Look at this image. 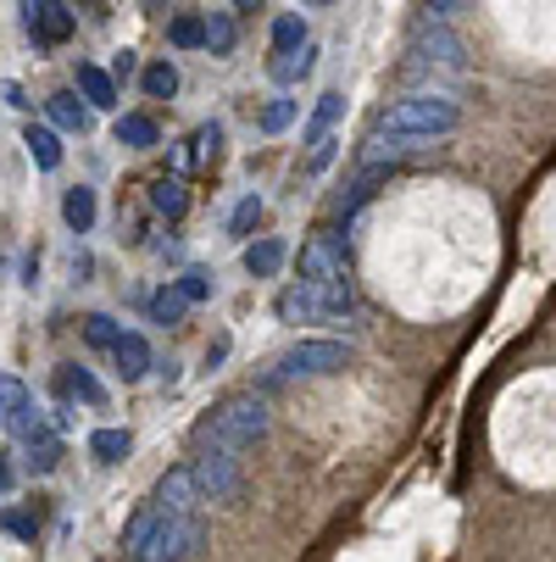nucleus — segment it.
<instances>
[{"label":"nucleus","instance_id":"obj_1","mask_svg":"<svg viewBox=\"0 0 556 562\" xmlns=\"http://www.w3.org/2000/svg\"><path fill=\"white\" fill-rule=\"evenodd\" d=\"M456 123H462V106L451 95H434V90L407 95L373 123V134L362 145V162H395V156H407L418 145H434V139L456 134Z\"/></svg>","mask_w":556,"mask_h":562},{"label":"nucleus","instance_id":"obj_2","mask_svg":"<svg viewBox=\"0 0 556 562\" xmlns=\"http://www.w3.org/2000/svg\"><path fill=\"white\" fill-rule=\"evenodd\" d=\"M273 418H268V395L257 390H234L223 395L217 407L201 413V424L190 429V451H234V457H251L268 440Z\"/></svg>","mask_w":556,"mask_h":562},{"label":"nucleus","instance_id":"obj_3","mask_svg":"<svg viewBox=\"0 0 556 562\" xmlns=\"http://www.w3.org/2000/svg\"><path fill=\"white\" fill-rule=\"evenodd\" d=\"M201 546V513H162L156 502H139V513L123 529V551L134 562H190Z\"/></svg>","mask_w":556,"mask_h":562},{"label":"nucleus","instance_id":"obj_4","mask_svg":"<svg viewBox=\"0 0 556 562\" xmlns=\"http://www.w3.org/2000/svg\"><path fill=\"white\" fill-rule=\"evenodd\" d=\"M356 312V284H311V279H295L284 284L279 295V317L290 329H311V324H345Z\"/></svg>","mask_w":556,"mask_h":562},{"label":"nucleus","instance_id":"obj_5","mask_svg":"<svg viewBox=\"0 0 556 562\" xmlns=\"http://www.w3.org/2000/svg\"><path fill=\"white\" fill-rule=\"evenodd\" d=\"M345 362H351V346L345 340H300V346H290L268 368L262 390H284V384H300V379H324V373H340Z\"/></svg>","mask_w":556,"mask_h":562},{"label":"nucleus","instance_id":"obj_6","mask_svg":"<svg viewBox=\"0 0 556 562\" xmlns=\"http://www.w3.org/2000/svg\"><path fill=\"white\" fill-rule=\"evenodd\" d=\"M295 279H311V284H351V251L340 228H317L300 257H295Z\"/></svg>","mask_w":556,"mask_h":562},{"label":"nucleus","instance_id":"obj_7","mask_svg":"<svg viewBox=\"0 0 556 562\" xmlns=\"http://www.w3.org/2000/svg\"><path fill=\"white\" fill-rule=\"evenodd\" d=\"M190 473H195V485H201L206 502H228V496H240L246 457H234V451H190Z\"/></svg>","mask_w":556,"mask_h":562},{"label":"nucleus","instance_id":"obj_8","mask_svg":"<svg viewBox=\"0 0 556 562\" xmlns=\"http://www.w3.org/2000/svg\"><path fill=\"white\" fill-rule=\"evenodd\" d=\"M412 61L462 72V67H467V50H462V40L451 34V23H445V18H423V23L412 29Z\"/></svg>","mask_w":556,"mask_h":562},{"label":"nucleus","instance_id":"obj_9","mask_svg":"<svg viewBox=\"0 0 556 562\" xmlns=\"http://www.w3.org/2000/svg\"><path fill=\"white\" fill-rule=\"evenodd\" d=\"M150 502L162 507V513H201V507H206V496H201V485H195L190 462H184V468H168L162 479H156Z\"/></svg>","mask_w":556,"mask_h":562},{"label":"nucleus","instance_id":"obj_10","mask_svg":"<svg viewBox=\"0 0 556 562\" xmlns=\"http://www.w3.org/2000/svg\"><path fill=\"white\" fill-rule=\"evenodd\" d=\"M56 395L61 401H78V407H106V390L95 384L90 368H78V362H61L56 368Z\"/></svg>","mask_w":556,"mask_h":562},{"label":"nucleus","instance_id":"obj_11","mask_svg":"<svg viewBox=\"0 0 556 562\" xmlns=\"http://www.w3.org/2000/svg\"><path fill=\"white\" fill-rule=\"evenodd\" d=\"M78 95L90 101V112H112L117 106V78L95 61H78Z\"/></svg>","mask_w":556,"mask_h":562},{"label":"nucleus","instance_id":"obj_12","mask_svg":"<svg viewBox=\"0 0 556 562\" xmlns=\"http://www.w3.org/2000/svg\"><path fill=\"white\" fill-rule=\"evenodd\" d=\"M45 117H50V128H67V134L78 128V134H84L95 112H90V101L78 95V90H56V95L45 101Z\"/></svg>","mask_w":556,"mask_h":562},{"label":"nucleus","instance_id":"obj_13","mask_svg":"<svg viewBox=\"0 0 556 562\" xmlns=\"http://www.w3.org/2000/svg\"><path fill=\"white\" fill-rule=\"evenodd\" d=\"M72 29H78V18H72L67 0H45V12H39V50L67 45V40H72Z\"/></svg>","mask_w":556,"mask_h":562},{"label":"nucleus","instance_id":"obj_14","mask_svg":"<svg viewBox=\"0 0 556 562\" xmlns=\"http://www.w3.org/2000/svg\"><path fill=\"white\" fill-rule=\"evenodd\" d=\"M284 257H290V239H251L246 246V273L251 279H273L284 268Z\"/></svg>","mask_w":556,"mask_h":562},{"label":"nucleus","instance_id":"obj_15","mask_svg":"<svg viewBox=\"0 0 556 562\" xmlns=\"http://www.w3.org/2000/svg\"><path fill=\"white\" fill-rule=\"evenodd\" d=\"M23 145H29V156H34L39 173H56V168H61V139H56V128L29 123V128H23Z\"/></svg>","mask_w":556,"mask_h":562},{"label":"nucleus","instance_id":"obj_16","mask_svg":"<svg viewBox=\"0 0 556 562\" xmlns=\"http://www.w3.org/2000/svg\"><path fill=\"white\" fill-rule=\"evenodd\" d=\"M112 362H117V373H123V384H134V379H145L150 373V346H145V335H123L117 340V351H112Z\"/></svg>","mask_w":556,"mask_h":562},{"label":"nucleus","instance_id":"obj_17","mask_svg":"<svg viewBox=\"0 0 556 562\" xmlns=\"http://www.w3.org/2000/svg\"><path fill=\"white\" fill-rule=\"evenodd\" d=\"M23 457H29V468H34V473H56V462H61V440H56V429H50V424H39V429L23 440Z\"/></svg>","mask_w":556,"mask_h":562},{"label":"nucleus","instance_id":"obj_18","mask_svg":"<svg viewBox=\"0 0 556 562\" xmlns=\"http://www.w3.org/2000/svg\"><path fill=\"white\" fill-rule=\"evenodd\" d=\"M61 223H67L72 234H90V228H95V190L72 184V190L61 195Z\"/></svg>","mask_w":556,"mask_h":562},{"label":"nucleus","instance_id":"obj_19","mask_svg":"<svg viewBox=\"0 0 556 562\" xmlns=\"http://www.w3.org/2000/svg\"><path fill=\"white\" fill-rule=\"evenodd\" d=\"M340 117H345V95H340V90H329L324 101H317V112L306 117V134H300V139H306V145H324V139H329V128H334Z\"/></svg>","mask_w":556,"mask_h":562},{"label":"nucleus","instance_id":"obj_20","mask_svg":"<svg viewBox=\"0 0 556 562\" xmlns=\"http://www.w3.org/2000/svg\"><path fill=\"white\" fill-rule=\"evenodd\" d=\"M117 145H128V150H156V145H162V128H156L145 112H123V117H117Z\"/></svg>","mask_w":556,"mask_h":562},{"label":"nucleus","instance_id":"obj_21","mask_svg":"<svg viewBox=\"0 0 556 562\" xmlns=\"http://www.w3.org/2000/svg\"><path fill=\"white\" fill-rule=\"evenodd\" d=\"M145 312H150V324H162V329H173V324H184V312H190V301H184V290L179 284H162L150 301H145Z\"/></svg>","mask_w":556,"mask_h":562},{"label":"nucleus","instance_id":"obj_22","mask_svg":"<svg viewBox=\"0 0 556 562\" xmlns=\"http://www.w3.org/2000/svg\"><path fill=\"white\" fill-rule=\"evenodd\" d=\"M150 206L162 212L168 223H179V217L190 212V184H184V179H156V184H150Z\"/></svg>","mask_w":556,"mask_h":562},{"label":"nucleus","instance_id":"obj_23","mask_svg":"<svg viewBox=\"0 0 556 562\" xmlns=\"http://www.w3.org/2000/svg\"><path fill=\"white\" fill-rule=\"evenodd\" d=\"M128 329L117 324L112 312H84V340L95 346V351H117V340H123Z\"/></svg>","mask_w":556,"mask_h":562},{"label":"nucleus","instance_id":"obj_24","mask_svg":"<svg viewBox=\"0 0 556 562\" xmlns=\"http://www.w3.org/2000/svg\"><path fill=\"white\" fill-rule=\"evenodd\" d=\"M168 45H173V50H201V45H206V18H201V12L173 18V23H168Z\"/></svg>","mask_w":556,"mask_h":562},{"label":"nucleus","instance_id":"obj_25","mask_svg":"<svg viewBox=\"0 0 556 562\" xmlns=\"http://www.w3.org/2000/svg\"><path fill=\"white\" fill-rule=\"evenodd\" d=\"M300 45H311V40H306V18H300V12H284V18H273V56H284V50H300Z\"/></svg>","mask_w":556,"mask_h":562},{"label":"nucleus","instance_id":"obj_26","mask_svg":"<svg viewBox=\"0 0 556 562\" xmlns=\"http://www.w3.org/2000/svg\"><path fill=\"white\" fill-rule=\"evenodd\" d=\"M90 451H95V462H123L134 451V435L128 429H95L90 435Z\"/></svg>","mask_w":556,"mask_h":562},{"label":"nucleus","instance_id":"obj_27","mask_svg":"<svg viewBox=\"0 0 556 562\" xmlns=\"http://www.w3.org/2000/svg\"><path fill=\"white\" fill-rule=\"evenodd\" d=\"M311 61H317V50H311V45L284 50V56H273V78H279V85H300V78L311 72Z\"/></svg>","mask_w":556,"mask_h":562},{"label":"nucleus","instance_id":"obj_28","mask_svg":"<svg viewBox=\"0 0 556 562\" xmlns=\"http://www.w3.org/2000/svg\"><path fill=\"white\" fill-rule=\"evenodd\" d=\"M145 95L150 101H173L179 95V67L173 61H150L145 67Z\"/></svg>","mask_w":556,"mask_h":562},{"label":"nucleus","instance_id":"obj_29","mask_svg":"<svg viewBox=\"0 0 556 562\" xmlns=\"http://www.w3.org/2000/svg\"><path fill=\"white\" fill-rule=\"evenodd\" d=\"M295 117H300V106H295L290 95H273V101L262 106V117H257V128H262V134H284V128H290Z\"/></svg>","mask_w":556,"mask_h":562},{"label":"nucleus","instance_id":"obj_30","mask_svg":"<svg viewBox=\"0 0 556 562\" xmlns=\"http://www.w3.org/2000/svg\"><path fill=\"white\" fill-rule=\"evenodd\" d=\"M234 40H240L234 18H228V12H212V18H206V50H212V56H228V50H234Z\"/></svg>","mask_w":556,"mask_h":562},{"label":"nucleus","instance_id":"obj_31","mask_svg":"<svg viewBox=\"0 0 556 562\" xmlns=\"http://www.w3.org/2000/svg\"><path fill=\"white\" fill-rule=\"evenodd\" d=\"M262 212H268V206H262V195H246L240 206H234V217H228V234H234V239H246V234H257Z\"/></svg>","mask_w":556,"mask_h":562},{"label":"nucleus","instance_id":"obj_32","mask_svg":"<svg viewBox=\"0 0 556 562\" xmlns=\"http://www.w3.org/2000/svg\"><path fill=\"white\" fill-rule=\"evenodd\" d=\"M217 150H223V123H201L190 139V162H217Z\"/></svg>","mask_w":556,"mask_h":562},{"label":"nucleus","instance_id":"obj_33","mask_svg":"<svg viewBox=\"0 0 556 562\" xmlns=\"http://www.w3.org/2000/svg\"><path fill=\"white\" fill-rule=\"evenodd\" d=\"M0 407H7V418L23 413V407H34V395H29V384L18 373H0Z\"/></svg>","mask_w":556,"mask_h":562},{"label":"nucleus","instance_id":"obj_34","mask_svg":"<svg viewBox=\"0 0 556 562\" xmlns=\"http://www.w3.org/2000/svg\"><path fill=\"white\" fill-rule=\"evenodd\" d=\"M179 290H184V301H206V295L217 290V279H212L206 268H190V273L179 279Z\"/></svg>","mask_w":556,"mask_h":562},{"label":"nucleus","instance_id":"obj_35","mask_svg":"<svg viewBox=\"0 0 556 562\" xmlns=\"http://www.w3.org/2000/svg\"><path fill=\"white\" fill-rule=\"evenodd\" d=\"M7 535H18V540H29V546H34V540H39V513L12 507V513H7Z\"/></svg>","mask_w":556,"mask_h":562},{"label":"nucleus","instance_id":"obj_36","mask_svg":"<svg viewBox=\"0 0 556 562\" xmlns=\"http://www.w3.org/2000/svg\"><path fill=\"white\" fill-rule=\"evenodd\" d=\"M334 156H340V139H334V134H329V139H324V145H311V156H306V173H324V168H329V162H334Z\"/></svg>","mask_w":556,"mask_h":562},{"label":"nucleus","instance_id":"obj_37","mask_svg":"<svg viewBox=\"0 0 556 562\" xmlns=\"http://www.w3.org/2000/svg\"><path fill=\"white\" fill-rule=\"evenodd\" d=\"M228 346H234V340H228V335H217V340H212V346H206V373H212V368H223V362H228Z\"/></svg>","mask_w":556,"mask_h":562},{"label":"nucleus","instance_id":"obj_38","mask_svg":"<svg viewBox=\"0 0 556 562\" xmlns=\"http://www.w3.org/2000/svg\"><path fill=\"white\" fill-rule=\"evenodd\" d=\"M462 7H473V0H429V18H456Z\"/></svg>","mask_w":556,"mask_h":562},{"label":"nucleus","instance_id":"obj_39","mask_svg":"<svg viewBox=\"0 0 556 562\" xmlns=\"http://www.w3.org/2000/svg\"><path fill=\"white\" fill-rule=\"evenodd\" d=\"M134 61H139L134 50H117V56H112V78H128V72H134Z\"/></svg>","mask_w":556,"mask_h":562},{"label":"nucleus","instance_id":"obj_40","mask_svg":"<svg viewBox=\"0 0 556 562\" xmlns=\"http://www.w3.org/2000/svg\"><path fill=\"white\" fill-rule=\"evenodd\" d=\"M0 95H7V101H12V112H29V95H23L18 85H0Z\"/></svg>","mask_w":556,"mask_h":562},{"label":"nucleus","instance_id":"obj_41","mask_svg":"<svg viewBox=\"0 0 556 562\" xmlns=\"http://www.w3.org/2000/svg\"><path fill=\"white\" fill-rule=\"evenodd\" d=\"M12 479H18V473H12V457H0V496L12 491Z\"/></svg>","mask_w":556,"mask_h":562},{"label":"nucleus","instance_id":"obj_42","mask_svg":"<svg viewBox=\"0 0 556 562\" xmlns=\"http://www.w3.org/2000/svg\"><path fill=\"white\" fill-rule=\"evenodd\" d=\"M234 7H240V12H251V7H262V0H234Z\"/></svg>","mask_w":556,"mask_h":562},{"label":"nucleus","instance_id":"obj_43","mask_svg":"<svg viewBox=\"0 0 556 562\" xmlns=\"http://www.w3.org/2000/svg\"><path fill=\"white\" fill-rule=\"evenodd\" d=\"M145 7H150V12H162V0H145Z\"/></svg>","mask_w":556,"mask_h":562},{"label":"nucleus","instance_id":"obj_44","mask_svg":"<svg viewBox=\"0 0 556 562\" xmlns=\"http://www.w3.org/2000/svg\"><path fill=\"white\" fill-rule=\"evenodd\" d=\"M306 7H329V0H306Z\"/></svg>","mask_w":556,"mask_h":562},{"label":"nucleus","instance_id":"obj_45","mask_svg":"<svg viewBox=\"0 0 556 562\" xmlns=\"http://www.w3.org/2000/svg\"><path fill=\"white\" fill-rule=\"evenodd\" d=\"M0 429H7V407H0Z\"/></svg>","mask_w":556,"mask_h":562}]
</instances>
